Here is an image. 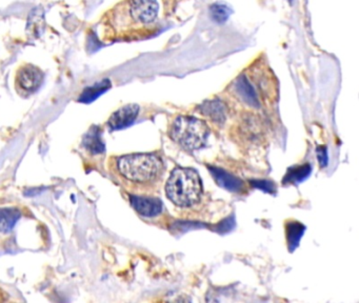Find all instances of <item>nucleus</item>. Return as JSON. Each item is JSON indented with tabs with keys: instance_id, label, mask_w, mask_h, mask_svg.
I'll list each match as a JSON object with an SVG mask.
<instances>
[{
	"instance_id": "f257e3e1",
	"label": "nucleus",
	"mask_w": 359,
	"mask_h": 303,
	"mask_svg": "<svg viewBox=\"0 0 359 303\" xmlns=\"http://www.w3.org/2000/svg\"><path fill=\"white\" fill-rule=\"evenodd\" d=\"M184 0H123L101 19L106 41H138L152 38L175 17Z\"/></svg>"
},
{
	"instance_id": "f03ea898",
	"label": "nucleus",
	"mask_w": 359,
	"mask_h": 303,
	"mask_svg": "<svg viewBox=\"0 0 359 303\" xmlns=\"http://www.w3.org/2000/svg\"><path fill=\"white\" fill-rule=\"evenodd\" d=\"M203 185L199 174L189 168H177L166 181V194L174 205L188 208L199 201Z\"/></svg>"
},
{
	"instance_id": "7ed1b4c3",
	"label": "nucleus",
	"mask_w": 359,
	"mask_h": 303,
	"mask_svg": "<svg viewBox=\"0 0 359 303\" xmlns=\"http://www.w3.org/2000/svg\"><path fill=\"white\" fill-rule=\"evenodd\" d=\"M116 168L119 173L127 181L147 183L162 175L164 163L154 154H132L119 157Z\"/></svg>"
},
{
	"instance_id": "20e7f679",
	"label": "nucleus",
	"mask_w": 359,
	"mask_h": 303,
	"mask_svg": "<svg viewBox=\"0 0 359 303\" xmlns=\"http://www.w3.org/2000/svg\"><path fill=\"white\" fill-rule=\"evenodd\" d=\"M170 136L184 150H195L207 144L210 129L207 123L195 117L180 116L170 129Z\"/></svg>"
},
{
	"instance_id": "39448f33",
	"label": "nucleus",
	"mask_w": 359,
	"mask_h": 303,
	"mask_svg": "<svg viewBox=\"0 0 359 303\" xmlns=\"http://www.w3.org/2000/svg\"><path fill=\"white\" fill-rule=\"evenodd\" d=\"M44 81V73L33 64L21 66L17 71L16 87L19 93L32 94Z\"/></svg>"
},
{
	"instance_id": "423d86ee",
	"label": "nucleus",
	"mask_w": 359,
	"mask_h": 303,
	"mask_svg": "<svg viewBox=\"0 0 359 303\" xmlns=\"http://www.w3.org/2000/svg\"><path fill=\"white\" fill-rule=\"evenodd\" d=\"M232 90L233 94L241 103L254 109L260 107V95L258 90L247 74H243L235 79Z\"/></svg>"
},
{
	"instance_id": "0eeeda50",
	"label": "nucleus",
	"mask_w": 359,
	"mask_h": 303,
	"mask_svg": "<svg viewBox=\"0 0 359 303\" xmlns=\"http://www.w3.org/2000/svg\"><path fill=\"white\" fill-rule=\"evenodd\" d=\"M139 107L137 105H127L114 113L109 119V127L111 130H123L130 127L136 120L139 114Z\"/></svg>"
},
{
	"instance_id": "6e6552de",
	"label": "nucleus",
	"mask_w": 359,
	"mask_h": 303,
	"mask_svg": "<svg viewBox=\"0 0 359 303\" xmlns=\"http://www.w3.org/2000/svg\"><path fill=\"white\" fill-rule=\"evenodd\" d=\"M130 199L133 208L143 216L156 217L162 212V202L160 199L136 195H132Z\"/></svg>"
},
{
	"instance_id": "1a4fd4ad",
	"label": "nucleus",
	"mask_w": 359,
	"mask_h": 303,
	"mask_svg": "<svg viewBox=\"0 0 359 303\" xmlns=\"http://www.w3.org/2000/svg\"><path fill=\"white\" fill-rule=\"evenodd\" d=\"M210 173L213 176L214 181L219 183V187L232 193H240L245 189V183L238 177H235L232 174L227 173L219 168H209Z\"/></svg>"
},
{
	"instance_id": "9d476101",
	"label": "nucleus",
	"mask_w": 359,
	"mask_h": 303,
	"mask_svg": "<svg viewBox=\"0 0 359 303\" xmlns=\"http://www.w3.org/2000/svg\"><path fill=\"white\" fill-rule=\"evenodd\" d=\"M199 112L213 122L223 124L227 119V109L221 101H207L199 105Z\"/></svg>"
},
{
	"instance_id": "9b49d317",
	"label": "nucleus",
	"mask_w": 359,
	"mask_h": 303,
	"mask_svg": "<svg viewBox=\"0 0 359 303\" xmlns=\"http://www.w3.org/2000/svg\"><path fill=\"white\" fill-rule=\"evenodd\" d=\"M312 169L310 164H303V166H297V167L290 168L284 176L282 183H288V185H297V183H303L307 179L308 176L311 173Z\"/></svg>"
},
{
	"instance_id": "f8f14e48",
	"label": "nucleus",
	"mask_w": 359,
	"mask_h": 303,
	"mask_svg": "<svg viewBox=\"0 0 359 303\" xmlns=\"http://www.w3.org/2000/svg\"><path fill=\"white\" fill-rule=\"evenodd\" d=\"M21 218L17 209H0V232L9 233Z\"/></svg>"
},
{
	"instance_id": "ddd939ff",
	"label": "nucleus",
	"mask_w": 359,
	"mask_h": 303,
	"mask_svg": "<svg viewBox=\"0 0 359 303\" xmlns=\"http://www.w3.org/2000/svg\"><path fill=\"white\" fill-rule=\"evenodd\" d=\"M305 230V226L299 222H292L286 224V240L290 252H293L297 248Z\"/></svg>"
},
{
	"instance_id": "4468645a",
	"label": "nucleus",
	"mask_w": 359,
	"mask_h": 303,
	"mask_svg": "<svg viewBox=\"0 0 359 303\" xmlns=\"http://www.w3.org/2000/svg\"><path fill=\"white\" fill-rule=\"evenodd\" d=\"M110 87H111V83H110L109 80H103V81L99 82V83H96L94 87L88 88L82 93L80 101H82V103H90V101L97 98L98 96L101 95L103 92L107 91Z\"/></svg>"
},
{
	"instance_id": "2eb2a0df",
	"label": "nucleus",
	"mask_w": 359,
	"mask_h": 303,
	"mask_svg": "<svg viewBox=\"0 0 359 303\" xmlns=\"http://www.w3.org/2000/svg\"><path fill=\"white\" fill-rule=\"evenodd\" d=\"M84 146L88 150H91L93 153H103L105 150V144L100 138V134L97 129H93L86 137Z\"/></svg>"
},
{
	"instance_id": "dca6fc26",
	"label": "nucleus",
	"mask_w": 359,
	"mask_h": 303,
	"mask_svg": "<svg viewBox=\"0 0 359 303\" xmlns=\"http://www.w3.org/2000/svg\"><path fill=\"white\" fill-rule=\"evenodd\" d=\"M231 13H232V11L225 3H214L211 7L212 17L217 23H223V21H227Z\"/></svg>"
},
{
	"instance_id": "f3484780",
	"label": "nucleus",
	"mask_w": 359,
	"mask_h": 303,
	"mask_svg": "<svg viewBox=\"0 0 359 303\" xmlns=\"http://www.w3.org/2000/svg\"><path fill=\"white\" fill-rule=\"evenodd\" d=\"M251 183H252L253 187L262 189V191L267 192V193H273L274 192V185L270 183V181H252Z\"/></svg>"
},
{
	"instance_id": "a211bd4d",
	"label": "nucleus",
	"mask_w": 359,
	"mask_h": 303,
	"mask_svg": "<svg viewBox=\"0 0 359 303\" xmlns=\"http://www.w3.org/2000/svg\"><path fill=\"white\" fill-rule=\"evenodd\" d=\"M316 155L319 157L321 167H325L327 164V148L325 146H319L316 148Z\"/></svg>"
},
{
	"instance_id": "6ab92c4d",
	"label": "nucleus",
	"mask_w": 359,
	"mask_h": 303,
	"mask_svg": "<svg viewBox=\"0 0 359 303\" xmlns=\"http://www.w3.org/2000/svg\"><path fill=\"white\" fill-rule=\"evenodd\" d=\"M233 224H234V220H232V218L225 219L217 226V230L223 234V233H227V230H232Z\"/></svg>"
}]
</instances>
